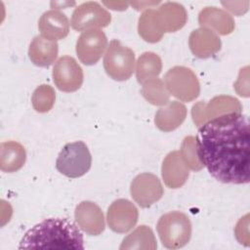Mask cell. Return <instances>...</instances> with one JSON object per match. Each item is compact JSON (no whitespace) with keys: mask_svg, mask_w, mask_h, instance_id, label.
Wrapping results in <instances>:
<instances>
[{"mask_svg":"<svg viewBox=\"0 0 250 250\" xmlns=\"http://www.w3.org/2000/svg\"><path fill=\"white\" fill-rule=\"evenodd\" d=\"M250 137L248 117L240 112L216 116L201 127L196 136L200 163L224 184H248Z\"/></svg>","mask_w":250,"mask_h":250,"instance_id":"6da1fadb","label":"cell"},{"mask_svg":"<svg viewBox=\"0 0 250 250\" xmlns=\"http://www.w3.org/2000/svg\"><path fill=\"white\" fill-rule=\"evenodd\" d=\"M22 248L84 249L83 234L78 227L66 218H49L29 229L22 236Z\"/></svg>","mask_w":250,"mask_h":250,"instance_id":"7a4b0ae2","label":"cell"},{"mask_svg":"<svg viewBox=\"0 0 250 250\" xmlns=\"http://www.w3.org/2000/svg\"><path fill=\"white\" fill-rule=\"evenodd\" d=\"M157 232L162 245L168 249H179L187 245L191 236L188 217L180 211H173L160 217Z\"/></svg>","mask_w":250,"mask_h":250,"instance_id":"3957f363","label":"cell"},{"mask_svg":"<svg viewBox=\"0 0 250 250\" xmlns=\"http://www.w3.org/2000/svg\"><path fill=\"white\" fill-rule=\"evenodd\" d=\"M91 165L92 156L90 150L82 141L64 145L56 160L57 170L70 179L82 177L90 170Z\"/></svg>","mask_w":250,"mask_h":250,"instance_id":"277c9868","label":"cell"},{"mask_svg":"<svg viewBox=\"0 0 250 250\" xmlns=\"http://www.w3.org/2000/svg\"><path fill=\"white\" fill-rule=\"evenodd\" d=\"M104 67L109 77L117 81L128 80L135 70V54L113 39L104 58Z\"/></svg>","mask_w":250,"mask_h":250,"instance_id":"5b68a950","label":"cell"},{"mask_svg":"<svg viewBox=\"0 0 250 250\" xmlns=\"http://www.w3.org/2000/svg\"><path fill=\"white\" fill-rule=\"evenodd\" d=\"M84 75L81 66L70 56L61 57L53 67V80L57 88L62 92L77 91L83 83Z\"/></svg>","mask_w":250,"mask_h":250,"instance_id":"8992f818","label":"cell"},{"mask_svg":"<svg viewBox=\"0 0 250 250\" xmlns=\"http://www.w3.org/2000/svg\"><path fill=\"white\" fill-rule=\"evenodd\" d=\"M110 14L96 2H87L77 7L71 17V26L77 31H86L106 26Z\"/></svg>","mask_w":250,"mask_h":250,"instance_id":"52a82bcc","label":"cell"},{"mask_svg":"<svg viewBox=\"0 0 250 250\" xmlns=\"http://www.w3.org/2000/svg\"><path fill=\"white\" fill-rule=\"evenodd\" d=\"M107 46V38L100 29L86 30L76 42V54L82 63L95 64L101 59Z\"/></svg>","mask_w":250,"mask_h":250,"instance_id":"ba28073f","label":"cell"},{"mask_svg":"<svg viewBox=\"0 0 250 250\" xmlns=\"http://www.w3.org/2000/svg\"><path fill=\"white\" fill-rule=\"evenodd\" d=\"M138 221L137 208L126 199L114 201L107 211V222L109 228L118 233L130 230Z\"/></svg>","mask_w":250,"mask_h":250,"instance_id":"9c48e42d","label":"cell"},{"mask_svg":"<svg viewBox=\"0 0 250 250\" xmlns=\"http://www.w3.org/2000/svg\"><path fill=\"white\" fill-rule=\"evenodd\" d=\"M38 28L41 36L52 41H57L67 36L69 32V21L61 11L50 10L41 16L38 21Z\"/></svg>","mask_w":250,"mask_h":250,"instance_id":"30bf717a","label":"cell"},{"mask_svg":"<svg viewBox=\"0 0 250 250\" xmlns=\"http://www.w3.org/2000/svg\"><path fill=\"white\" fill-rule=\"evenodd\" d=\"M75 219L80 228L89 235H99L104 229L103 212L91 201H83L76 207Z\"/></svg>","mask_w":250,"mask_h":250,"instance_id":"8fae6325","label":"cell"},{"mask_svg":"<svg viewBox=\"0 0 250 250\" xmlns=\"http://www.w3.org/2000/svg\"><path fill=\"white\" fill-rule=\"evenodd\" d=\"M58 43L44 38L43 36H35L31 41L28 49V57L30 61L37 66H50L58 56Z\"/></svg>","mask_w":250,"mask_h":250,"instance_id":"7c38bea8","label":"cell"},{"mask_svg":"<svg viewBox=\"0 0 250 250\" xmlns=\"http://www.w3.org/2000/svg\"><path fill=\"white\" fill-rule=\"evenodd\" d=\"M24 147L17 142H5L1 144V170L13 173L20 170L25 161Z\"/></svg>","mask_w":250,"mask_h":250,"instance_id":"4fadbf2b","label":"cell"},{"mask_svg":"<svg viewBox=\"0 0 250 250\" xmlns=\"http://www.w3.org/2000/svg\"><path fill=\"white\" fill-rule=\"evenodd\" d=\"M157 247L152 230L146 226H140L134 232L123 239L120 249L125 248H150Z\"/></svg>","mask_w":250,"mask_h":250,"instance_id":"5bb4252c","label":"cell"},{"mask_svg":"<svg viewBox=\"0 0 250 250\" xmlns=\"http://www.w3.org/2000/svg\"><path fill=\"white\" fill-rule=\"evenodd\" d=\"M55 101L54 90L49 85H41L38 87L32 96V105L38 112L49 111Z\"/></svg>","mask_w":250,"mask_h":250,"instance_id":"9a60e30c","label":"cell"},{"mask_svg":"<svg viewBox=\"0 0 250 250\" xmlns=\"http://www.w3.org/2000/svg\"><path fill=\"white\" fill-rule=\"evenodd\" d=\"M147 68H151L152 70H154L158 74L160 73V71H161V60L159 59V57L157 55L153 54V57L150 61L149 65H146L141 60L138 61L137 79L140 83H144V77H145V74H146Z\"/></svg>","mask_w":250,"mask_h":250,"instance_id":"2e32d148","label":"cell"}]
</instances>
